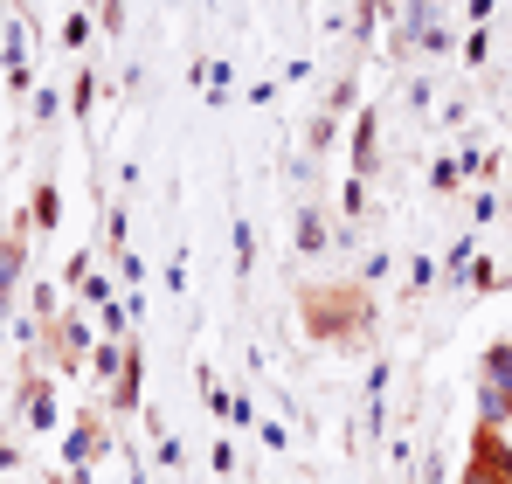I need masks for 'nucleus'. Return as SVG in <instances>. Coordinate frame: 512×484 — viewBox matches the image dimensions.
<instances>
[{
    "instance_id": "nucleus-1",
    "label": "nucleus",
    "mask_w": 512,
    "mask_h": 484,
    "mask_svg": "<svg viewBox=\"0 0 512 484\" xmlns=\"http://www.w3.org/2000/svg\"><path fill=\"white\" fill-rule=\"evenodd\" d=\"M492 388L512 395V346H492Z\"/></svg>"
}]
</instances>
